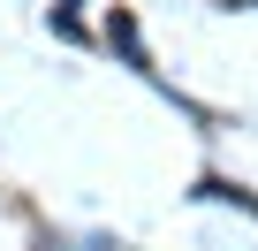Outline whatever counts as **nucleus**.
<instances>
[{
    "mask_svg": "<svg viewBox=\"0 0 258 251\" xmlns=\"http://www.w3.org/2000/svg\"><path fill=\"white\" fill-rule=\"evenodd\" d=\"M38 251H121V243H106V236H91V243H53V236H46Z\"/></svg>",
    "mask_w": 258,
    "mask_h": 251,
    "instance_id": "obj_1",
    "label": "nucleus"
}]
</instances>
